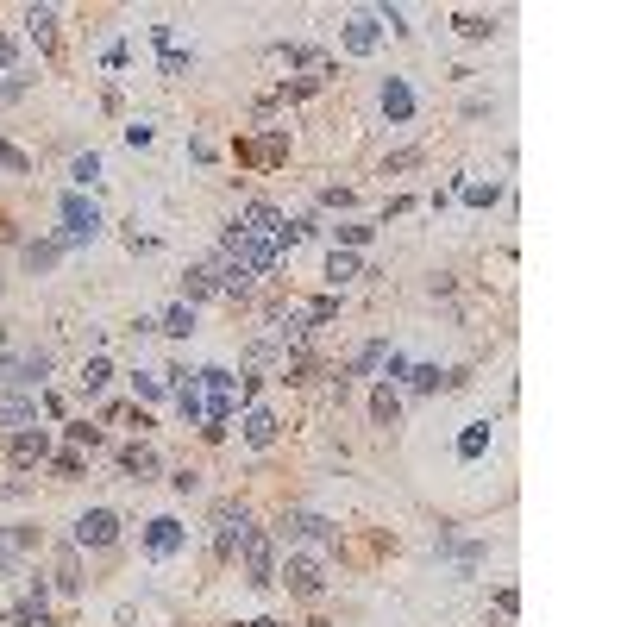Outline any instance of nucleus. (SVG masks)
<instances>
[{"label": "nucleus", "mask_w": 627, "mask_h": 627, "mask_svg": "<svg viewBox=\"0 0 627 627\" xmlns=\"http://www.w3.org/2000/svg\"><path fill=\"white\" fill-rule=\"evenodd\" d=\"M276 577H283L295 596H320V590H327V565H320V559H289V571H276Z\"/></svg>", "instance_id": "obj_9"}, {"label": "nucleus", "mask_w": 627, "mask_h": 627, "mask_svg": "<svg viewBox=\"0 0 627 627\" xmlns=\"http://www.w3.org/2000/svg\"><path fill=\"white\" fill-rule=\"evenodd\" d=\"M0 69H13V38H0Z\"/></svg>", "instance_id": "obj_37"}, {"label": "nucleus", "mask_w": 627, "mask_h": 627, "mask_svg": "<svg viewBox=\"0 0 627 627\" xmlns=\"http://www.w3.org/2000/svg\"><path fill=\"white\" fill-rule=\"evenodd\" d=\"M370 414H377L383 427H396V414H402V396H396L389 383H377V396H370Z\"/></svg>", "instance_id": "obj_19"}, {"label": "nucleus", "mask_w": 627, "mask_h": 627, "mask_svg": "<svg viewBox=\"0 0 627 627\" xmlns=\"http://www.w3.org/2000/svg\"><path fill=\"white\" fill-rule=\"evenodd\" d=\"M358 270H364V264H358V251H333V258H327V283H333V289H345Z\"/></svg>", "instance_id": "obj_18"}, {"label": "nucleus", "mask_w": 627, "mask_h": 627, "mask_svg": "<svg viewBox=\"0 0 627 627\" xmlns=\"http://www.w3.org/2000/svg\"><path fill=\"white\" fill-rule=\"evenodd\" d=\"M452 26H458V38H490V32H496V19H483V13H458Z\"/></svg>", "instance_id": "obj_24"}, {"label": "nucleus", "mask_w": 627, "mask_h": 627, "mask_svg": "<svg viewBox=\"0 0 627 627\" xmlns=\"http://www.w3.org/2000/svg\"><path fill=\"white\" fill-rule=\"evenodd\" d=\"M95 176H101V157H95V151L69 164V182H76V189H88V182H95Z\"/></svg>", "instance_id": "obj_26"}, {"label": "nucleus", "mask_w": 627, "mask_h": 627, "mask_svg": "<svg viewBox=\"0 0 627 627\" xmlns=\"http://www.w3.org/2000/svg\"><path fill=\"white\" fill-rule=\"evenodd\" d=\"M182 540H189V527H182L176 515L145 521V552H151V559H170V552H182Z\"/></svg>", "instance_id": "obj_4"}, {"label": "nucleus", "mask_w": 627, "mask_h": 627, "mask_svg": "<svg viewBox=\"0 0 627 627\" xmlns=\"http://www.w3.org/2000/svg\"><path fill=\"white\" fill-rule=\"evenodd\" d=\"M44 377H51V352H26V358H13L7 364V389H44Z\"/></svg>", "instance_id": "obj_7"}, {"label": "nucleus", "mask_w": 627, "mask_h": 627, "mask_svg": "<svg viewBox=\"0 0 627 627\" xmlns=\"http://www.w3.org/2000/svg\"><path fill=\"white\" fill-rule=\"evenodd\" d=\"M383 358H389V345H383V339H370V345H364V352L352 358V370H345V377H370V370H377Z\"/></svg>", "instance_id": "obj_20"}, {"label": "nucleus", "mask_w": 627, "mask_h": 627, "mask_svg": "<svg viewBox=\"0 0 627 627\" xmlns=\"http://www.w3.org/2000/svg\"><path fill=\"white\" fill-rule=\"evenodd\" d=\"M51 471L57 477H82V458L76 452H51Z\"/></svg>", "instance_id": "obj_33"}, {"label": "nucleus", "mask_w": 627, "mask_h": 627, "mask_svg": "<svg viewBox=\"0 0 627 627\" xmlns=\"http://www.w3.org/2000/svg\"><path fill=\"white\" fill-rule=\"evenodd\" d=\"M69 439H76V446H101V427H88V421H69Z\"/></svg>", "instance_id": "obj_35"}, {"label": "nucleus", "mask_w": 627, "mask_h": 627, "mask_svg": "<svg viewBox=\"0 0 627 627\" xmlns=\"http://www.w3.org/2000/svg\"><path fill=\"white\" fill-rule=\"evenodd\" d=\"M7 364H13V352H7V339H0V377H7Z\"/></svg>", "instance_id": "obj_39"}, {"label": "nucleus", "mask_w": 627, "mask_h": 627, "mask_svg": "<svg viewBox=\"0 0 627 627\" xmlns=\"http://www.w3.org/2000/svg\"><path fill=\"white\" fill-rule=\"evenodd\" d=\"M251 627H276V621H251Z\"/></svg>", "instance_id": "obj_40"}, {"label": "nucleus", "mask_w": 627, "mask_h": 627, "mask_svg": "<svg viewBox=\"0 0 627 627\" xmlns=\"http://www.w3.org/2000/svg\"><path fill=\"white\" fill-rule=\"evenodd\" d=\"M383 113H389V126H408V120H414V88H408L402 76L383 82Z\"/></svg>", "instance_id": "obj_12"}, {"label": "nucleus", "mask_w": 627, "mask_h": 627, "mask_svg": "<svg viewBox=\"0 0 627 627\" xmlns=\"http://www.w3.org/2000/svg\"><path fill=\"white\" fill-rule=\"evenodd\" d=\"M7 452H13V464H51V433H44V427L32 433V427H26V433L7 439Z\"/></svg>", "instance_id": "obj_11"}, {"label": "nucleus", "mask_w": 627, "mask_h": 627, "mask_svg": "<svg viewBox=\"0 0 627 627\" xmlns=\"http://www.w3.org/2000/svg\"><path fill=\"white\" fill-rule=\"evenodd\" d=\"M515 609H521V596L502 584V590H496V615H502V621H515Z\"/></svg>", "instance_id": "obj_36"}, {"label": "nucleus", "mask_w": 627, "mask_h": 627, "mask_svg": "<svg viewBox=\"0 0 627 627\" xmlns=\"http://www.w3.org/2000/svg\"><path fill=\"white\" fill-rule=\"evenodd\" d=\"M276 57H283V63H295V69H314V63H327V57L314 51V44H276Z\"/></svg>", "instance_id": "obj_21"}, {"label": "nucleus", "mask_w": 627, "mask_h": 627, "mask_svg": "<svg viewBox=\"0 0 627 627\" xmlns=\"http://www.w3.org/2000/svg\"><path fill=\"white\" fill-rule=\"evenodd\" d=\"M57 584H63V590H76V546H69L63 559H57Z\"/></svg>", "instance_id": "obj_34"}, {"label": "nucleus", "mask_w": 627, "mask_h": 627, "mask_svg": "<svg viewBox=\"0 0 627 627\" xmlns=\"http://www.w3.org/2000/svg\"><path fill=\"white\" fill-rule=\"evenodd\" d=\"M57 19H63L57 7H26V32H32L38 44H51V38H57Z\"/></svg>", "instance_id": "obj_15"}, {"label": "nucleus", "mask_w": 627, "mask_h": 627, "mask_svg": "<svg viewBox=\"0 0 627 627\" xmlns=\"http://www.w3.org/2000/svg\"><path fill=\"white\" fill-rule=\"evenodd\" d=\"M13 627H51V615H44V602H19V609H13Z\"/></svg>", "instance_id": "obj_31"}, {"label": "nucleus", "mask_w": 627, "mask_h": 627, "mask_svg": "<svg viewBox=\"0 0 627 627\" xmlns=\"http://www.w3.org/2000/svg\"><path fill=\"white\" fill-rule=\"evenodd\" d=\"M13 571V546H0V577H7Z\"/></svg>", "instance_id": "obj_38"}, {"label": "nucleus", "mask_w": 627, "mask_h": 627, "mask_svg": "<svg viewBox=\"0 0 627 627\" xmlns=\"http://www.w3.org/2000/svg\"><path fill=\"white\" fill-rule=\"evenodd\" d=\"M157 333H170V339H189V333H195V308H189V301H176V308H170L164 320H157Z\"/></svg>", "instance_id": "obj_16"}, {"label": "nucleus", "mask_w": 627, "mask_h": 627, "mask_svg": "<svg viewBox=\"0 0 627 627\" xmlns=\"http://www.w3.org/2000/svg\"><path fill=\"white\" fill-rule=\"evenodd\" d=\"M276 533H283V540H314V546H333V521H327V515H308V508H283Z\"/></svg>", "instance_id": "obj_2"}, {"label": "nucleus", "mask_w": 627, "mask_h": 627, "mask_svg": "<svg viewBox=\"0 0 627 627\" xmlns=\"http://www.w3.org/2000/svg\"><path fill=\"white\" fill-rule=\"evenodd\" d=\"M107 377H113L107 358H88V364H82V389H88V396H95V389H107Z\"/></svg>", "instance_id": "obj_25"}, {"label": "nucleus", "mask_w": 627, "mask_h": 627, "mask_svg": "<svg viewBox=\"0 0 627 627\" xmlns=\"http://www.w3.org/2000/svg\"><path fill=\"white\" fill-rule=\"evenodd\" d=\"M245 439H251V446H270V439H276V414L270 408H251L245 414Z\"/></svg>", "instance_id": "obj_17"}, {"label": "nucleus", "mask_w": 627, "mask_h": 627, "mask_svg": "<svg viewBox=\"0 0 627 627\" xmlns=\"http://www.w3.org/2000/svg\"><path fill=\"white\" fill-rule=\"evenodd\" d=\"M458 195L471 201V207H490V201H496L502 189H496V182H458Z\"/></svg>", "instance_id": "obj_27"}, {"label": "nucleus", "mask_w": 627, "mask_h": 627, "mask_svg": "<svg viewBox=\"0 0 627 627\" xmlns=\"http://www.w3.org/2000/svg\"><path fill=\"white\" fill-rule=\"evenodd\" d=\"M483 446H490V427H483V421H477L471 433H464V439H458V458H483Z\"/></svg>", "instance_id": "obj_30"}, {"label": "nucleus", "mask_w": 627, "mask_h": 627, "mask_svg": "<svg viewBox=\"0 0 627 627\" xmlns=\"http://www.w3.org/2000/svg\"><path fill=\"white\" fill-rule=\"evenodd\" d=\"M57 258H63V239H44V245H26V264H32V270H51Z\"/></svg>", "instance_id": "obj_23"}, {"label": "nucleus", "mask_w": 627, "mask_h": 627, "mask_svg": "<svg viewBox=\"0 0 627 627\" xmlns=\"http://www.w3.org/2000/svg\"><path fill=\"white\" fill-rule=\"evenodd\" d=\"M120 464L132 471V483H151V477H157V452H151V446H126Z\"/></svg>", "instance_id": "obj_13"}, {"label": "nucleus", "mask_w": 627, "mask_h": 627, "mask_svg": "<svg viewBox=\"0 0 627 627\" xmlns=\"http://www.w3.org/2000/svg\"><path fill=\"white\" fill-rule=\"evenodd\" d=\"M113 540H120V515L113 508H88L76 521V546H113Z\"/></svg>", "instance_id": "obj_5"}, {"label": "nucleus", "mask_w": 627, "mask_h": 627, "mask_svg": "<svg viewBox=\"0 0 627 627\" xmlns=\"http://www.w3.org/2000/svg\"><path fill=\"white\" fill-rule=\"evenodd\" d=\"M408 389H414V396H427V389H439V364H414V370H408Z\"/></svg>", "instance_id": "obj_29"}, {"label": "nucleus", "mask_w": 627, "mask_h": 627, "mask_svg": "<svg viewBox=\"0 0 627 627\" xmlns=\"http://www.w3.org/2000/svg\"><path fill=\"white\" fill-rule=\"evenodd\" d=\"M195 383H207V389H214V396H232V370H220V364L195 370Z\"/></svg>", "instance_id": "obj_28"}, {"label": "nucleus", "mask_w": 627, "mask_h": 627, "mask_svg": "<svg viewBox=\"0 0 627 627\" xmlns=\"http://www.w3.org/2000/svg\"><path fill=\"white\" fill-rule=\"evenodd\" d=\"M207 295H220L214 289V264H201V270L182 276V301H189V308H195V301H207Z\"/></svg>", "instance_id": "obj_14"}, {"label": "nucleus", "mask_w": 627, "mask_h": 627, "mask_svg": "<svg viewBox=\"0 0 627 627\" xmlns=\"http://www.w3.org/2000/svg\"><path fill=\"white\" fill-rule=\"evenodd\" d=\"M308 232H314V220H283V226H276V251H295Z\"/></svg>", "instance_id": "obj_22"}, {"label": "nucleus", "mask_w": 627, "mask_h": 627, "mask_svg": "<svg viewBox=\"0 0 627 627\" xmlns=\"http://www.w3.org/2000/svg\"><path fill=\"white\" fill-rule=\"evenodd\" d=\"M132 389H138L145 402H157V396H164V377H151V370H138V377H132Z\"/></svg>", "instance_id": "obj_32"}, {"label": "nucleus", "mask_w": 627, "mask_h": 627, "mask_svg": "<svg viewBox=\"0 0 627 627\" xmlns=\"http://www.w3.org/2000/svg\"><path fill=\"white\" fill-rule=\"evenodd\" d=\"M377 44H383V19L377 13H352V19H345V51H352V57H370Z\"/></svg>", "instance_id": "obj_8"}, {"label": "nucleus", "mask_w": 627, "mask_h": 627, "mask_svg": "<svg viewBox=\"0 0 627 627\" xmlns=\"http://www.w3.org/2000/svg\"><path fill=\"white\" fill-rule=\"evenodd\" d=\"M245 552V571H251V584H276V552H270V533H258V527H251V540L239 546Z\"/></svg>", "instance_id": "obj_6"}, {"label": "nucleus", "mask_w": 627, "mask_h": 627, "mask_svg": "<svg viewBox=\"0 0 627 627\" xmlns=\"http://www.w3.org/2000/svg\"><path fill=\"white\" fill-rule=\"evenodd\" d=\"M251 540V515H245V508H220V515H214V552H220V559H232V552H239Z\"/></svg>", "instance_id": "obj_3"}, {"label": "nucleus", "mask_w": 627, "mask_h": 627, "mask_svg": "<svg viewBox=\"0 0 627 627\" xmlns=\"http://www.w3.org/2000/svg\"><path fill=\"white\" fill-rule=\"evenodd\" d=\"M101 232V207L82 195H63V245H88Z\"/></svg>", "instance_id": "obj_1"}, {"label": "nucleus", "mask_w": 627, "mask_h": 627, "mask_svg": "<svg viewBox=\"0 0 627 627\" xmlns=\"http://www.w3.org/2000/svg\"><path fill=\"white\" fill-rule=\"evenodd\" d=\"M38 421V396H26V389H0V427L26 433Z\"/></svg>", "instance_id": "obj_10"}]
</instances>
